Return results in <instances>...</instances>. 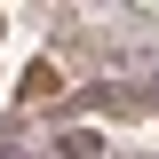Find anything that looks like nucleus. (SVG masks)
Returning <instances> with one entry per match:
<instances>
[]
</instances>
